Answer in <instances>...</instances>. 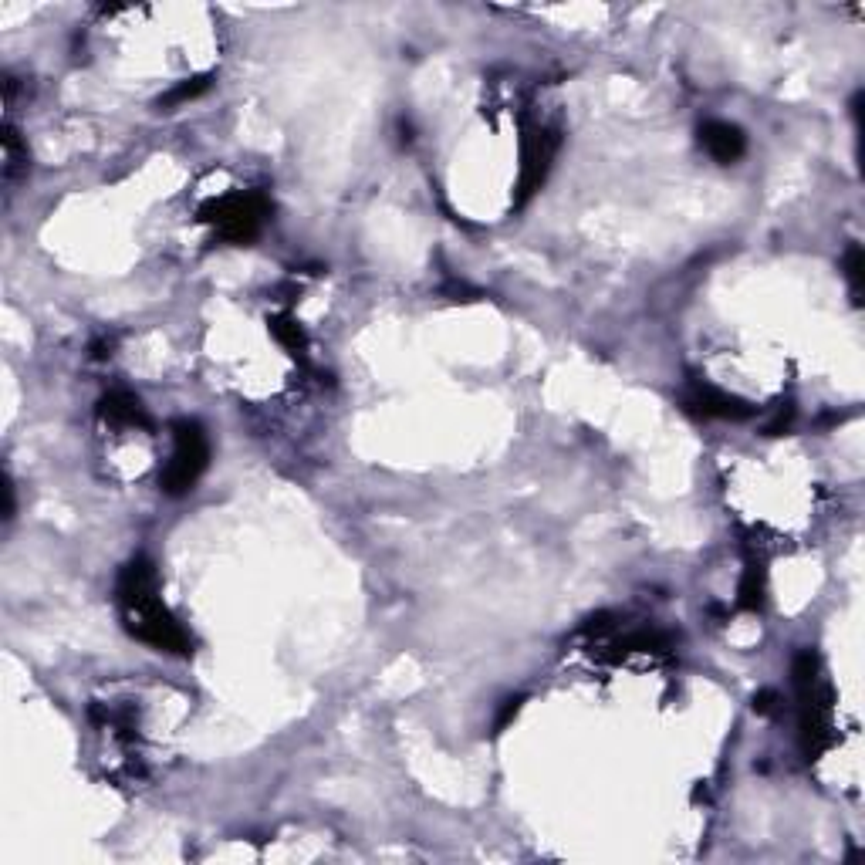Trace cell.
Segmentation results:
<instances>
[{
  "label": "cell",
  "mask_w": 865,
  "mask_h": 865,
  "mask_svg": "<svg viewBox=\"0 0 865 865\" xmlns=\"http://www.w3.org/2000/svg\"><path fill=\"white\" fill-rule=\"evenodd\" d=\"M115 605H119L122 626L132 639L146 642V646L159 649V653L190 656L193 639L176 615L166 609L163 595H159V578L149 558H132L119 572L115 582Z\"/></svg>",
  "instance_id": "1"
},
{
  "label": "cell",
  "mask_w": 865,
  "mask_h": 865,
  "mask_svg": "<svg viewBox=\"0 0 865 865\" xmlns=\"http://www.w3.org/2000/svg\"><path fill=\"white\" fill-rule=\"evenodd\" d=\"M791 683L798 697V744L805 761H818L832 747V713L835 693L822 673V659L811 649H801L791 663Z\"/></svg>",
  "instance_id": "2"
},
{
  "label": "cell",
  "mask_w": 865,
  "mask_h": 865,
  "mask_svg": "<svg viewBox=\"0 0 865 865\" xmlns=\"http://www.w3.org/2000/svg\"><path fill=\"white\" fill-rule=\"evenodd\" d=\"M267 220H271V200L261 190L227 193L217 196V200H207L200 207V224H210L220 240L237 247L261 237Z\"/></svg>",
  "instance_id": "3"
},
{
  "label": "cell",
  "mask_w": 865,
  "mask_h": 865,
  "mask_svg": "<svg viewBox=\"0 0 865 865\" xmlns=\"http://www.w3.org/2000/svg\"><path fill=\"white\" fill-rule=\"evenodd\" d=\"M173 433V457L159 474V487L166 490L169 497H183L196 487V480L207 474L210 467V440L207 430H203L196 419H176L169 426Z\"/></svg>",
  "instance_id": "4"
},
{
  "label": "cell",
  "mask_w": 865,
  "mask_h": 865,
  "mask_svg": "<svg viewBox=\"0 0 865 865\" xmlns=\"http://www.w3.org/2000/svg\"><path fill=\"white\" fill-rule=\"evenodd\" d=\"M558 149H561V132L555 126H538L531 132H524L521 173H517V196H514L517 207H524V203L545 186L551 166H555Z\"/></svg>",
  "instance_id": "5"
},
{
  "label": "cell",
  "mask_w": 865,
  "mask_h": 865,
  "mask_svg": "<svg viewBox=\"0 0 865 865\" xmlns=\"http://www.w3.org/2000/svg\"><path fill=\"white\" fill-rule=\"evenodd\" d=\"M686 409L703 419H734V423L754 416V406H747L744 399L730 396V392L710 386L703 379H693L690 389H686Z\"/></svg>",
  "instance_id": "6"
},
{
  "label": "cell",
  "mask_w": 865,
  "mask_h": 865,
  "mask_svg": "<svg viewBox=\"0 0 865 865\" xmlns=\"http://www.w3.org/2000/svg\"><path fill=\"white\" fill-rule=\"evenodd\" d=\"M700 146L713 163L720 166H734L740 156L747 153V136L744 129L734 126V122L724 119H710L700 126Z\"/></svg>",
  "instance_id": "7"
},
{
  "label": "cell",
  "mask_w": 865,
  "mask_h": 865,
  "mask_svg": "<svg viewBox=\"0 0 865 865\" xmlns=\"http://www.w3.org/2000/svg\"><path fill=\"white\" fill-rule=\"evenodd\" d=\"M95 413H98V419H102V423H109V426H126V430H149V413H146V406H142V399L139 396H132L129 389H112V392H105L102 399H98V406H95Z\"/></svg>",
  "instance_id": "8"
},
{
  "label": "cell",
  "mask_w": 865,
  "mask_h": 865,
  "mask_svg": "<svg viewBox=\"0 0 865 865\" xmlns=\"http://www.w3.org/2000/svg\"><path fill=\"white\" fill-rule=\"evenodd\" d=\"M0 139H4V183L11 186V183L21 180L24 173H28L31 153H28V146H24L21 132L14 129L11 119L4 122V136H0Z\"/></svg>",
  "instance_id": "9"
},
{
  "label": "cell",
  "mask_w": 865,
  "mask_h": 865,
  "mask_svg": "<svg viewBox=\"0 0 865 865\" xmlns=\"http://www.w3.org/2000/svg\"><path fill=\"white\" fill-rule=\"evenodd\" d=\"M737 605L744 612H757L764 605V565L757 558H747L744 578H740V599Z\"/></svg>",
  "instance_id": "10"
},
{
  "label": "cell",
  "mask_w": 865,
  "mask_h": 865,
  "mask_svg": "<svg viewBox=\"0 0 865 865\" xmlns=\"http://www.w3.org/2000/svg\"><path fill=\"white\" fill-rule=\"evenodd\" d=\"M271 335L278 338V342H281L291 355H305L308 338H305V332H301V325H298V321H294L291 315H278V318H271Z\"/></svg>",
  "instance_id": "11"
},
{
  "label": "cell",
  "mask_w": 865,
  "mask_h": 865,
  "mask_svg": "<svg viewBox=\"0 0 865 865\" xmlns=\"http://www.w3.org/2000/svg\"><path fill=\"white\" fill-rule=\"evenodd\" d=\"M213 78L210 75H200V78H190V82H180L173 88V92H166L163 98H159V109H173V105H183V102H193V98H200L203 92H210Z\"/></svg>",
  "instance_id": "12"
},
{
  "label": "cell",
  "mask_w": 865,
  "mask_h": 865,
  "mask_svg": "<svg viewBox=\"0 0 865 865\" xmlns=\"http://www.w3.org/2000/svg\"><path fill=\"white\" fill-rule=\"evenodd\" d=\"M842 267H845V278H849V291H852V301L862 305V278H865V257H862V247L859 244H849L845 247V257H842Z\"/></svg>",
  "instance_id": "13"
},
{
  "label": "cell",
  "mask_w": 865,
  "mask_h": 865,
  "mask_svg": "<svg viewBox=\"0 0 865 865\" xmlns=\"http://www.w3.org/2000/svg\"><path fill=\"white\" fill-rule=\"evenodd\" d=\"M791 423H795V406H791V403H778V406H774L771 419L764 423V433H768V436H781L784 430H791Z\"/></svg>",
  "instance_id": "14"
},
{
  "label": "cell",
  "mask_w": 865,
  "mask_h": 865,
  "mask_svg": "<svg viewBox=\"0 0 865 865\" xmlns=\"http://www.w3.org/2000/svg\"><path fill=\"white\" fill-rule=\"evenodd\" d=\"M778 703H781V697L774 690H761L754 697V713H761V717H768V713H774L778 710Z\"/></svg>",
  "instance_id": "15"
},
{
  "label": "cell",
  "mask_w": 865,
  "mask_h": 865,
  "mask_svg": "<svg viewBox=\"0 0 865 865\" xmlns=\"http://www.w3.org/2000/svg\"><path fill=\"white\" fill-rule=\"evenodd\" d=\"M517 710H521V697H517V700H504V710L497 713V720H494V730H497V734H501V730H504L507 724H511V717H514Z\"/></svg>",
  "instance_id": "16"
},
{
  "label": "cell",
  "mask_w": 865,
  "mask_h": 865,
  "mask_svg": "<svg viewBox=\"0 0 865 865\" xmlns=\"http://www.w3.org/2000/svg\"><path fill=\"white\" fill-rule=\"evenodd\" d=\"M4 521H11L14 511H17V501H14V484H11V474H4Z\"/></svg>",
  "instance_id": "17"
}]
</instances>
